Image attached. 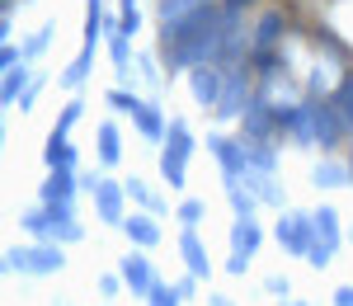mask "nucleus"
Returning <instances> with one entry per match:
<instances>
[{
    "mask_svg": "<svg viewBox=\"0 0 353 306\" xmlns=\"http://www.w3.org/2000/svg\"><path fill=\"white\" fill-rule=\"evenodd\" d=\"M193 156V137L184 127V118H170L165 127V151H161V174L170 179V189H184V165Z\"/></svg>",
    "mask_w": 353,
    "mask_h": 306,
    "instance_id": "f257e3e1",
    "label": "nucleus"
},
{
    "mask_svg": "<svg viewBox=\"0 0 353 306\" xmlns=\"http://www.w3.org/2000/svg\"><path fill=\"white\" fill-rule=\"evenodd\" d=\"M334 250H339V212L334 207H321L316 212V245L306 254V264L311 269H325L330 259H334Z\"/></svg>",
    "mask_w": 353,
    "mask_h": 306,
    "instance_id": "f03ea898",
    "label": "nucleus"
},
{
    "mask_svg": "<svg viewBox=\"0 0 353 306\" xmlns=\"http://www.w3.org/2000/svg\"><path fill=\"white\" fill-rule=\"evenodd\" d=\"M66 259L57 245H38V250H10L5 254V274H57Z\"/></svg>",
    "mask_w": 353,
    "mask_h": 306,
    "instance_id": "7ed1b4c3",
    "label": "nucleus"
},
{
    "mask_svg": "<svg viewBox=\"0 0 353 306\" xmlns=\"http://www.w3.org/2000/svg\"><path fill=\"white\" fill-rule=\"evenodd\" d=\"M189 90H193V104H198V109H217L221 90H226V66H217V61L193 66L189 71Z\"/></svg>",
    "mask_w": 353,
    "mask_h": 306,
    "instance_id": "20e7f679",
    "label": "nucleus"
},
{
    "mask_svg": "<svg viewBox=\"0 0 353 306\" xmlns=\"http://www.w3.org/2000/svg\"><path fill=\"white\" fill-rule=\"evenodd\" d=\"M311 109H316V146H321V151H334L339 137L349 132L339 104H334V99H311Z\"/></svg>",
    "mask_w": 353,
    "mask_h": 306,
    "instance_id": "39448f33",
    "label": "nucleus"
},
{
    "mask_svg": "<svg viewBox=\"0 0 353 306\" xmlns=\"http://www.w3.org/2000/svg\"><path fill=\"white\" fill-rule=\"evenodd\" d=\"M81 189L94 194V207H99L104 222H113V226L128 222V217H123V194H128V184H113V179H85Z\"/></svg>",
    "mask_w": 353,
    "mask_h": 306,
    "instance_id": "423d86ee",
    "label": "nucleus"
},
{
    "mask_svg": "<svg viewBox=\"0 0 353 306\" xmlns=\"http://www.w3.org/2000/svg\"><path fill=\"white\" fill-rule=\"evenodd\" d=\"M278 241H283L292 254H311V245H316V217L288 212V217L278 222Z\"/></svg>",
    "mask_w": 353,
    "mask_h": 306,
    "instance_id": "0eeeda50",
    "label": "nucleus"
},
{
    "mask_svg": "<svg viewBox=\"0 0 353 306\" xmlns=\"http://www.w3.org/2000/svg\"><path fill=\"white\" fill-rule=\"evenodd\" d=\"M241 127H245V137H250V141H269V132L278 127V109L259 94V99H250V109L241 113Z\"/></svg>",
    "mask_w": 353,
    "mask_h": 306,
    "instance_id": "6e6552de",
    "label": "nucleus"
},
{
    "mask_svg": "<svg viewBox=\"0 0 353 306\" xmlns=\"http://www.w3.org/2000/svg\"><path fill=\"white\" fill-rule=\"evenodd\" d=\"M250 109V81H245V71H226V90H221L217 99V118H241V113Z\"/></svg>",
    "mask_w": 353,
    "mask_h": 306,
    "instance_id": "1a4fd4ad",
    "label": "nucleus"
},
{
    "mask_svg": "<svg viewBox=\"0 0 353 306\" xmlns=\"http://www.w3.org/2000/svg\"><path fill=\"white\" fill-rule=\"evenodd\" d=\"M283 28H288V24H283V14L269 10V14L254 24V33H250V52H273V48L283 43Z\"/></svg>",
    "mask_w": 353,
    "mask_h": 306,
    "instance_id": "9d476101",
    "label": "nucleus"
},
{
    "mask_svg": "<svg viewBox=\"0 0 353 306\" xmlns=\"http://www.w3.org/2000/svg\"><path fill=\"white\" fill-rule=\"evenodd\" d=\"M118 274H123V283H128V287H132L137 297H141V292H151V287H156V274H151V259H146V254H128V259H123V269H118Z\"/></svg>",
    "mask_w": 353,
    "mask_h": 306,
    "instance_id": "9b49d317",
    "label": "nucleus"
},
{
    "mask_svg": "<svg viewBox=\"0 0 353 306\" xmlns=\"http://www.w3.org/2000/svg\"><path fill=\"white\" fill-rule=\"evenodd\" d=\"M259 241H264L259 222H254V217H241V222H236V231H231V254H245V259H254Z\"/></svg>",
    "mask_w": 353,
    "mask_h": 306,
    "instance_id": "f8f14e48",
    "label": "nucleus"
},
{
    "mask_svg": "<svg viewBox=\"0 0 353 306\" xmlns=\"http://www.w3.org/2000/svg\"><path fill=\"white\" fill-rule=\"evenodd\" d=\"M76 189H81V184H76V174H71V170H52V174H48V184H43V203H71Z\"/></svg>",
    "mask_w": 353,
    "mask_h": 306,
    "instance_id": "ddd939ff",
    "label": "nucleus"
},
{
    "mask_svg": "<svg viewBox=\"0 0 353 306\" xmlns=\"http://www.w3.org/2000/svg\"><path fill=\"white\" fill-rule=\"evenodd\" d=\"M123 231L132 236V245H141V250H151V245L161 241V226H156V217H146V212L128 217V222H123Z\"/></svg>",
    "mask_w": 353,
    "mask_h": 306,
    "instance_id": "4468645a",
    "label": "nucleus"
},
{
    "mask_svg": "<svg viewBox=\"0 0 353 306\" xmlns=\"http://www.w3.org/2000/svg\"><path fill=\"white\" fill-rule=\"evenodd\" d=\"M179 250H184V259H189V274H193V278H208V250L198 245L193 226H184V236H179Z\"/></svg>",
    "mask_w": 353,
    "mask_h": 306,
    "instance_id": "2eb2a0df",
    "label": "nucleus"
},
{
    "mask_svg": "<svg viewBox=\"0 0 353 306\" xmlns=\"http://www.w3.org/2000/svg\"><path fill=\"white\" fill-rule=\"evenodd\" d=\"M311 179H316V189H344V184L353 179V165H339V161H321Z\"/></svg>",
    "mask_w": 353,
    "mask_h": 306,
    "instance_id": "dca6fc26",
    "label": "nucleus"
},
{
    "mask_svg": "<svg viewBox=\"0 0 353 306\" xmlns=\"http://www.w3.org/2000/svg\"><path fill=\"white\" fill-rule=\"evenodd\" d=\"M203 5H212V0H161V24H179V19L198 14Z\"/></svg>",
    "mask_w": 353,
    "mask_h": 306,
    "instance_id": "f3484780",
    "label": "nucleus"
},
{
    "mask_svg": "<svg viewBox=\"0 0 353 306\" xmlns=\"http://www.w3.org/2000/svg\"><path fill=\"white\" fill-rule=\"evenodd\" d=\"M48 165H52V170H71V165H76V146L61 137V132L48 137Z\"/></svg>",
    "mask_w": 353,
    "mask_h": 306,
    "instance_id": "a211bd4d",
    "label": "nucleus"
},
{
    "mask_svg": "<svg viewBox=\"0 0 353 306\" xmlns=\"http://www.w3.org/2000/svg\"><path fill=\"white\" fill-rule=\"evenodd\" d=\"M137 127H141V137L161 141V137H165V113L156 109V104H146V109L137 113Z\"/></svg>",
    "mask_w": 353,
    "mask_h": 306,
    "instance_id": "6ab92c4d",
    "label": "nucleus"
},
{
    "mask_svg": "<svg viewBox=\"0 0 353 306\" xmlns=\"http://www.w3.org/2000/svg\"><path fill=\"white\" fill-rule=\"evenodd\" d=\"M118 156H123V146H118V127L104 123V127H99V161H104V165H118Z\"/></svg>",
    "mask_w": 353,
    "mask_h": 306,
    "instance_id": "aec40b11",
    "label": "nucleus"
},
{
    "mask_svg": "<svg viewBox=\"0 0 353 306\" xmlns=\"http://www.w3.org/2000/svg\"><path fill=\"white\" fill-rule=\"evenodd\" d=\"M90 57H94V48H81V57H76V61L61 71V85H66V90H76V85L90 76Z\"/></svg>",
    "mask_w": 353,
    "mask_h": 306,
    "instance_id": "412c9836",
    "label": "nucleus"
},
{
    "mask_svg": "<svg viewBox=\"0 0 353 306\" xmlns=\"http://www.w3.org/2000/svg\"><path fill=\"white\" fill-rule=\"evenodd\" d=\"M28 94V71L24 66H10L5 71V104H14V99H24Z\"/></svg>",
    "mask_w": 353,
    "mask_h": 306,
    "instance_id": "4be33fe9",
    "label": "nucleus"
},
{
    "mask_svg": "<svg viewBox=\"0 0 353 306\" xmlns=\"http://www.w3.org/2000/svg\"><path fill=\"white\" fill-rule=\"evenodd\" d=\"M330 99L339 104V113H344V123H349V132H353V76H344V81H339V90H334Z\"/></svg>",
    "mask_w": 353,
    "mask_h": 306,
    "instance_id": "5701e85b",
    "label": "nucleus"
},
{
    "mask_svg": "<svg viewBox=\"0 0 353 306\" xmlns=\"http://www.w3.org/2000/svg\"><path fill=\"white\" fill-rule=\"evenodd\" d=\"M24 226H28V236H52V212L33 207V212H24Z\"/></svg>",
    "mask_w": 353,
    "mask_h": 306,
    "instance_id": "b1692460",
    "label": "nucleus"
},
{
    "mask_svg": "<svg viewBox=\"0 0 353 306\" xmlns=\"http://www.w3.org/2000/svg\"><path fill=\"white\" fill-rule=\"evenodd\" d=\"M109 104H113L118 113H132V118H137L141 109H146V104H141L137 94H128V90H109Z\"/></svg>",
    "mask_w": 353,
    "mask_h": 306,
    "instance_id": "393cba45",
    "label": "nucleus"
},
{
    "mask_svg": "<svg viewBox=\"0 0 353 306\" xmlns=\"http://www.w3.org/2000/svg\"><path fill=\"white\" fill-rule=\"evenodd\" d=\"M128 194H132L137 203H141V207H151V212H161V198L151 194V189H146L141 179H128Z\"/></svg>",
    "mask_w": 353,
    "mask_h": 306,
    "instance_id": "a878e982",
    "label": "nucleus"
},
{
    "mask_svg": "<svg viewBox=\"0 0 353 306\" xmlns=\"http://www.w3.org/2000/svg\"><path fill=\"white\" fill-rule=\"evenodd\" d=\"M146 297H151V306H179V302H184V297H179V287H161V283H156Z\"/></svg>",
    "mask_w": 353,
    "mask_h": 306,
    "instance_id": "bb28decb",
    "label": "nucleus"
},
{
    "mask_svg": "<svg viewBox=\"0 0 353 306\" xmlns=\"http://www.w3.org/2000/svg\"><path fill=\"white\" fill-rule=\"evenodd\" d=\"M118 19H123V33H137V28H141V10H137L132 0H123V14H118Z\"/></svg>",
    "mask_w": 353,
    "mask_h": 306,
    "instance_id": "cd10ccee",
    "label": "nucleus"
},
{
    "mask_svg": "<svg viewBox=\"0 0 353 306\" xmlns=\"http://www.w3.org/2000/svg\"><path fill=\"white\" fill-rule=\"evenodd\" d=\"M48 38H52V24H48V28H38V33H33V38H28L24 57H38V52H43V48H48Z\"/></svg>",
    "mask_w": 353,
    "mask_h": 306,
    "instance_id": "c85d7f7f",
    "label": "nucleus"
},
{
    "mask_svg": "<svg viewBox=\"0 0 353 306\" xmlns=\"http://www.w3.org/2000/svg\"><path fill=\"white\" fill-rule=\"evenodd\" d=\"M198 217H203V203H198V198H189V203L179 207V222H184V226H198Z\"/></svg>",
    "mask_w": 353,
    "mask_h": 306,
    "instance_id": "c756f323",
    "label": "nucleus"
},
{
    "mask_svg": "<svg viewBox=\"0 0 353 306\" xmlns=\"http://www.w3.org/2000/svg\"><path fill=\"white\" fill-rule=\"evenodd\" d=\"M0 61H5V71H10V66H19V61H24V52H19L14 43H5V52H0Z\"/></svg>",
    "mask_w": 353,
    "mask_h": 306,
    "instance_id": "7c9ffc66",
    "label": "nucleus"
},
{
    "mask_svg": "<svg viewBox=\"0 0 353 306\" xmlns=\"http://www.w3.org/2000/svg\"><path fill=\"white\" fill-rule=\"evenodd\" d=\"M264 287H269L273 297H288V278H283V274H273V278L264 283Z\"/></svg>",
    "mask_w": 353,
    "mask_h": 306,
    "instance_id": "2f4dec72",
    "label": "nucleus"
},
{
    "mask_svg": "<svg viewBox=\"0 0 353 306\" xmlns=\"http://www.w3.org/2000/svg\"><path fill=\"white\" fill-rule=\"evenodd\" d=\"M118 287H123V274H118V278H113V274H109V278L99 283V292H104V297H113V292H118Z\"/></svg>",
    "mask_w": 353,
    "mask_h": 306,
    "instance_id": "473e14b6",
    "label": "nucleus"
},
{
    "mask_svg": "<svg viewBox=\"0 0 353 306\" xmlns=\"http://www.w3.org/2000/svg\"><path fill=\"white\" fill-rule=\"evenodd\" d=\"M226 269H231V274H245V269H250V259H245V254H231V259H226Z\"/></svg>",
    "mask_w": 353,
    "mask_h": 306,
    "instance_id": "72a5a7b5",
    "label": "nucleus"
},
{
    "mask_svg": "<svg viewBox=\"0 0 353 306\" xmlns=\"http://www.w3.org/2000/svg\"><path fill=\"white\" fill-rule=\"evenodd\" d=\"M334 306H353V287H339L334 292Z\"/></svg>",
    "mask_w": 353,
    "mask_h": 306,
    "instance_id": "f704fd0d",
    "label": "nucleus"
},
{
    "mask_svg": "<svg viewBox=\"0 0 353 306\" xmlns=\"http://www.w3.org/2000/svg\"><path fill=\"white\" fill-rule=\"evenodd\" d=\"M221 5H226V10H236V14H241V10H250V5H254V0H221Z\"/></svg>",
    "mask_w": 353,
    "mask_h": 306,
    "instance_id": "c9c22d12",
    "label": "nucleus"
},
{
    "mask_svg": "<svg viewBox=\"0 0 353 306\" xmlns=\"http://www.w3.org/2000/svg\"><path fill=\"white\" fill-rule=\"evenodd\" d=\"M14 5H24V0H0V10H14Z\"/></svg>",
    "mask_w": 353,
    "mask_h": 306,
    "instance_id": "e433bc0d",
    "label": "nucleus"
},
{
    "mask_svg": "<svg viewBox=\"0 0 353 306\" xmlns=\"http://www.w3.org/2000/svg\"><path fill=\"white\" fill-rule=\"evenodd\" d=\"M349 165H353V161H349Z\"/></svg>",
    "mask_w": 353,
    "mask_h": 306,
    "instance_id": "4c0bfd02",
    "label": "nucleus"
}]
</instances>
